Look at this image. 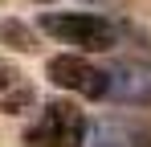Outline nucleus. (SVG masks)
Wrapping results in <instances>:
<instances>
[{
    "instance_id": "obj_1",
    "label": "nucleus",
    "mask_w": 151,
    "mask_h": 147,
    "mask_svg": "<svg viewBox=\"0 0 151 147\" xmlns=\"http://www.w3.org/2000/svg\"><path fill=\"white\" fill-rule=\"evenodd\" d=\"M41 29L53 33L57 41H65V45H82L90 49V53H102V49H114L119 41V33H114V24L94 17V12H61V17H41Z\"/></svg>"
},
{
    "instance_id": "obj_2",
    "label": "nucleus",
    "mask_w": 151,
    "mask_h": 147,
    "mask_svg": "<svg viewBox=\"0 0 151 147\" xmlns=\"http://www.w3.org/2000/svg\"><path fill=\"white\" fill-rule=\"evenodd\" d=\"M29 147H82L86 143V119L70 102H49L41 122L25 135Z\"/></svg>"
},
{
    "instance_id": "obj_3",
    "label": "nucleus",
    "mask_w": 151,
    "mask_h": 147,
    "mask_svg": "<svg viewBox=\"0 0 151 147\" xmlns=\"http://www.w3.org/2000/svg\"><path fill=\"white\" fill-rule=\"evenodd\" d=\"M49 82L65 86V90H78V94H86V98H102L106 94V74L94 70L82 57H53L49 61Z\"/></svg>"
},
{
    "instance_id": "obj_4",
    "label": "nucleus",
    "mask_w": 151,
    "mask_h": 147,
    "mask_svg": "<svg viewBox=\"0 0 151 147\" xmlns=\"http://www.w3.org/2000/svg\"><path fill=\"white\" fill-rule=\"evenodd\" d=\"M106 94L123 98V102H151V66L127 61L114 74H106Z\"/></svg>"
},
{
    "instance_id": "obj_5",
    "label": "nucleus",
    "mask_w": 151,
    "mask_h": 147,
    "mask_svg": "<svg viewBox=\"0 0 151 147\" xmlns=\"http://www.w3.org/2000/svg\"><path fill=\"white\" fill-rule=\"evenodd\" d=\"M29 102H33V82L12 61L0 57V110H12L17 115V110H25Z\"/></svg>"
},
{
    "instance_id": "obj_6",
    "label": "nucleus",
    "mask_w": 151,
    "mask_h": 147,
    "mask_svg": "<svg viewBox=\"0 0 151 147\" xmlns=\"http://www.w3.org/2000/svg\"><path fill=\"white\" fill-rule=\"evenodd\" d=\"M102 147H151V135L135 122H102Z\"/></svg>"
},
{
    "instance_id": "obj_7",
    "label": "nucleus",
    "mask_w": 151,
    "mask_h": 147,
    "mask_svg": "<svg viewBox=\"0 0 151 147\" xmlns=\"http://www.w3.org/2000/svg\"><path fill=\"white\" fill-rule=\"evenodd\" d=\"M0 37H4V41H12L17 49H33L29 29H25V24H17V21H4V24H0Z\"/></svg>"
}]
</instances>
